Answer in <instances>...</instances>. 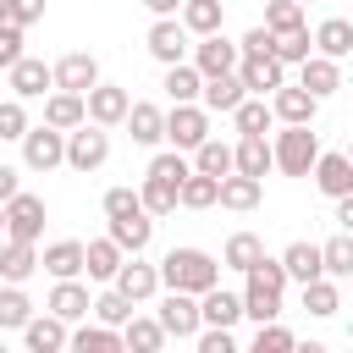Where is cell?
I'll return each mask as SVG.
<instances>
[{
    "mask_svg": "<svg viewBox=\"0 0 353 353\" xmlns=\"http://www.w3.org/2000/svg\"><path fill=\"white\" fill-rule=\"evenodd\" d=\"M221 265L226 259H215V254H204V248H171L165 259H160V276H165V287H182V292H210V287H221Z\"/></svg>",
    "mask_w": 353,
    "mask_h": 353,
    "instance_id": "cell-1",
    "label": "cell"
},
{
    "mask_svg": "<svg viewBox=\"0 0 353 353\" xmlns=\"http://www.w3.org/2000/svg\"><path fill=\"white\" fill-rule=\"evenodd\" d=\"M320 132L314 121H281L276 132V171L281 176H314V160H320Z\"/></svg>",
    "mask_w": 353,
    "mask_h": 353,
    "instance_id": "cell-2",
    "label": "cell"
},
{
    "mask_svg": "<svg viewBox=\"0 0 353 353\" xmlns=\"http://www.w3.org/2000/svg\"><path fill=\"white\" fill-rule=\"evenodd\" d=\"M149 55L160 61V66H182V61H193V28L182 22V17H154V28H149Z\"/></svg>",
    "mask_w": 353,
    "mask_h": 353,
    "instance_id": "cell-3",
    "label": "cell"
},
{
    "mask_svg": "<svg viewBox=\"0 0 353 353\" xmlns=\"http://www.w3.org/2000/svg\"><path fill=\"white\" fill-rule=\"evenodd\" d=\"M110 160V127H99V121H83V127H72L66 132V165L72 171H99Z\"/></svg>",
    "mask_w": 353,
    "mask_h": 353,
    "instance_id": "cell-4",
    "label": "cell"
},
{
    "mask_svg": "<svg viewBox=\"0 0 353 353\" xmlns=\"http://www.w3.org/2000/svg\"><path fill=\"white\" fill-rule=\"evenodd\" d=\"M160 320H165V331H171L176 342H199V331H204V303H199V292L165 287V298H160Z\"/></svg>",
    "mask_w": 353,
    "mask_h": 353,
    "instance_id": "cell-5",
    "label": "cell"
},
{
    "mask_svg": "<svg viewBox=\"0 0 353 353\" xmlns=\"http://www.w3.org/2000/svg\"><path fill=\"white\" fill-rule=\"evenodd\" d=\"M210 116H215V110H204V99L171 105V110H165V143H176V149L193 154V149L210 138Z\"/></svg>",
    "mask_w": 353,
    "mask_h": 353,
    "instance_id": "cell-6",
    "label": "cell"
},
{
    "mask_svg": "<svg viewBox=\"0 0 353 353\" xmlns=\"http://www.w3.org/2000/svg\"><path fill=\"white\" fill-rule=\"evenodd\" d=\"M22 165H28V171H55V165H66V132L50 127V121L28 127V138H22Z\"/></svg>",
    "mask_w": 353,
    "mask_h": 353,
    "instance_id": "cell-7",
    "label": "cell"
},
{
    "mask_svg": "<svg viewBox=\"0 0 353 353\" xmlns=\"http://www.w3.org/2000/svg\"><path fill=\"white\" fill-rule=\"evenodd\" d=\"M6 237H22V243H39L44 237V199L39 193H17L6 199Z\"/></svg>",
    "mask_w": 353,
    "mask_h": 353,
    "instance_id": "cell-8",
    "label": "cell"
},
{
    "mask_svg": "<svg viewBox=\"0 0 353 353\" xmlns=\"http://www.w3.org/2000/svg\"><path fill=\"white\" fill-rule=\"evenodd\" d=\"M22 347H28V353H61V347H72V320H61L55 309L33 314V320L22 325Z\"/></svg>",
    "mask_w": 353,
    "mask_h": 353,
    "instance_id": "cell-9",
    "label": "cell"
},
{
    "mask_svg": "<svg viewBox=\"0 0 353 353\" xmlns=\"http://www.w3.org/2000/svg\"><path fill=\"white\" fill-rule=\"evenodd\" d=\"M193 66H199L204 77H221V72H237V66H243V44H232L226 33H204V39L193 44Z\"/></svg>",
    "mask_w": 353,
    "mask_h": 353,
    "instance_id": "cell-10",
    "label": "cell"
},
{
    "mask_svg": "<svg viewBox=\"0 0 353 353\" xmlns=\"http://www.w3.org/2000/svg\"><path fill=\"white\" fill-rule=\"evenodd\" d=\"M314 188L336 204V199H347L353 193V154L347 149H325L320 160H314Z\"/></svg>",
    "mask_w": 353,
    "mask_h": 353,
    "instance_id": "cell-11",
    "label": "cell"
},
{
    "mask_svg": "<svg viewBox=\"0 0 353 353\" xmlns=\"http://www.w3.org/2000/svg\"><path fill=\"white\" fill-rule=\"evenodd\" d=\"M6 88H11L17 99H44V94L55 88V66H44V61L22 55L17 66H6Z\"/></svg>",
    "mask_w": 353,
    "mask_h": 353,
    "instance_id": "cell-12",
    "label": "cell"
},
{
    "mask_svg": "<svg viewBox=\"0 0 353 353\" xmlns=\"http://www.w3.org/2000/svg\"><path fill=\"white\" fill-rule=\"evenodd\" d=\"M110 287H121L132 303H149V298L165 287V276H160V265H149L143 254H127V265H121V276H116Z\"/></svg>",
    "mask_w": 353,
    "mask_h": 353,
    "instance_id": "cell-13",
    "label": "cell"
},
{
    "mask_svg": "<svg viewBox=\"0 0 353 353\" xmlns=\"http://www.w3.org/2000/svg\"><path fill=\"white\" fill-rule=\"evenodd\" d=\"M127 110H132V94H127L121 83H94V88H88V121H99V127H121Z\"/></svg>",
    "mask_w": 353,
    "mask_h": 353,
    "instance_id": "cell-14",
    "label": "cell"
},
{
    "mask_svg": "<svg viewBox=\"0 0 353 353\" xmlns=\"http://www.w3.org/2000/svg\"><path fill=\"white\" fill-rule=\"evenodd\" d=\"M44 121H50V127H61V132L83 127V121H88V94H72V88H50V94H44Z\"/></svg>",
    "mask_w": 353,
    "mask_h": 353,
    "instance_id": "cell-15",
    "label": "cell"
},
{
    "mask_svg": "<svg viewBox=\"0 0 353 353\" xmlns=\"http://www.w3.org/2000/svg\"><path fill=\"white\" fill-rule=\"evenodd\" d=\"M44 270H50L55 281H66V276H88V243H77V237L44 243Z\"/></svg>",
    "mask_w": 353,
    "mask_h": 353,
    "instance_id": "cell-16",
    "label": "cell"
},
{
    "mask_svg": "<svg viewBox=\"0 0 353 353\" xmlns=\"http://www.w3.org/2000/svg\"><path fill=\"white\" fill-rule=\"evenodd\" d=\"M44 309H55L61 320H72V325H77V320H88V314H94V298H88V287H83L77 276H66V281H55V287H50Z\"/></svg>",
    "mask_w": 353,
    "mask_h": 353,
    "instance_id": "cell-17",
    "label": "cell"
},
{
    "mask_svg": "<svg viewBox=\"0 0 353 353\" xmlns=\"http://www.w3.org/2000/svg\"><path fill=\"white\" fill-rule=\"evenodd\" d=\"M94 83H99V61H94L88 50H72V55H61V61H55V88L88 94Z\"/></svg>",
    "mask_w": 353,
    "mask_h": 353,
    "instance_id": "cell-18",
    "label": "cell"
},
{
    "mask_svg": "<svg viewBox=\"0 0 353 353\" xmlns=\"http://www.w3.org/2000/svg\"><path fill=\"white\" fill-rule=\"evenodd\" d=\"M243 83H248V94H276L281 83H287V61L281 55H243Z\"/></svg>",
    "mask_w": 353,
    "mask_h": 353,
    "instance_id": "cell-19",
    "label": "cell"
},
{
    "mask_svg": "<svg viewBox=\"0 0 353 353\" xmlns=\"http://www.w3.org/2000/svg\"><path fill=\"white\" fill-rule=\"evenodd\" d=\"M298 83H303L309 94L331 99V94L342 88V61H336V55H320V50H314V55H309V61L298 66Z\"/></svg>",
    "mask_w": 353,
    "mask_h": 353,
    "instance_id": "cell-20",
    "label": "cell"
},
{
    "mask_svg": "<svg viewBox=\"0 0 353 353\" xmlns=\"http://www.w3.org/2000/svg\"><path fill=\"white\" fill-rule=\"evenodd\" d=\"M270 105H276V121H314L320 116V94H309L303 83H281L270 94Z\"/></svg>",
    "mask_w": 353,
    "mask_h": 353,
    "instance_id": "cell-21",
    "label": "cell"
},
{
    "mask_svg": "<svg viewBox=\"0 0 353 353\" xmlns=\"http://www.w3.org/2000/svg\"><path fill=\"white\" fill-rule=\"evenodd\" d=\"M243 99H248V83H243V72H221V77H204V110H221V116H232Z\"/></svg>",
    "mask_w": 353,
    "mask_h": 353,
    "instance_id": "cell-22",
    "label": "cell"
},
{
    "mask_svg": "<svg viewBox=\"0 0 353 353\" xmlns=\"http://www.w3.org/2000/svg\"><path fill=\"white\" fill-rule=\"evenodd\" d=\"M127 132H132V143H143V149L165 143V110L149 105V99H132V110H127Z\"/></svg>",
    "mask_w": 353,
    "mask_h": 353,
    "instance_id": "cell-23",
    "label": "cell"
},
{
    "mask_svg": "<svg viewBox=\"0 0 353 353\" xmlns=\"http://www.w3.org/2000/svg\"><path fill=\"white\" fill-rule=\"evenodd\" d=\"M243 309H248L254 325L276 320V314H281V287H270V281H259V276L248 270V276H243Z\"/></svg>",
    "mask_w": 353,
    "mask_h": 353,
    "instance_id": "cell-24",
    "label": "cell"
},
{
    "mask_svg": "<svg viewBox=\"0 0 353 353\" xmlns=\"http://www.w3.org/2000/svg\"><path fill=\"white\" fill-rule=\"evenodd\" d=\"M121 265H127V248H121L110 232L88 243V281H116V276H121Z\"/></svg>",
    "mask_w": 353,
    "mask_h": 353,
    "instance_id": "cell-25",
    "label": "cell"
},
{
    "mask_svg": "<svg viewBox=\"0 0 353 353\" xmlns=\"http://www.w3.org/2000/svg\"><path fill=\"white\" fill-rule=\"evenodd\" d=\"M121 347H127V331L121 325L94 320V325H77L72 331V353H121Z\"/></svg>",
    "mask_w": 353,
    "mask_h": 353,
    "instance_id": "cell-26",
    "label": "cell"
},
{
    "mask_svg": "<svg viewBox=\"0 0 353 353\" xmlns=\"http://www.w3.org/2000/svg\"><path fill=\"white\" fill-rule=\"evenodd\" d=\"M259 199H265V176H248V171L221 176V210H254Z\"/></svg>",
    "mask_w": 353,
    "mask_h": 353,
    "instance_id": "cell-27",
    "label": "cell"
},
{
    "mask_svg": "<svg viewBox=\"0 0 353 353\" xmlns=\"http://www.w3.org/2000/svg\"><path fill=\"white\" fill-rule=\"evenodd\" d=\"M39 265H44V254H39L33 243H22V237H6V248H0V276H6V281H28Z\"/></svg>",
    "mask_w": 353,
    "mask_h": 353,
    "instance_id": "cell-28",
    "label": "cell"
},
{
    "mask_svg": "<svg viewBox=\"0 0 353 353\" xmlns=\"http://www.w3.org/2000/svg\"><path fill=\"white\" fill-rule=\"evenodd\" d=\"M281 259H287V270H292L298 287L314 281V276H325V248H320V243H303V237H298V243L281 248Z\"/></svg>",
    "mask_w": 353,
    "mask_h": 353,
    "instance_id": "cell-29",
    "label": "cell"
},
{
    "mask_svg": "<svg viewBox=\"0 0 353 353\" xmlns=\"http://www.w3.org/2000/svg\"><path fill=\"white\" fill-rule=\"evenodd\" d=\"M121 331H127V347H132V353H160V347L171 342V331H165L160 314H132Z\"/></svg>",
    "mask_w": 353,
    "mask_h": 353,
    "instance_id": "cell-30",
    "label": "cell"
},
{
    "mask_svg": "<svg viewBox=\"0 0 353 353\" xmlns=\"http://www.w3.org/2000/svg\"><path fill=\"white\" fill-rule=\"evenodd\" d=\"M165 99L171 105H188V99H204V72L193 66V61H182V66H165Z\"/></svg>",
    "mask_w": 353,
    "mask_h": 353,
    "instance_id": "cell-31",
    "label": "cell"
},
{
    "mask_svg": "<svg viewBox=\"0 0 353 353\" xmlns=\"http://www.w3.org/2000/svg\"><path fill=\"white\" fill-rule=\"evenodd\" d=\"M199 303H204V325H237V320H248V309H243V292L210 287Z\"/></svg>",
    "mask_w": 353,
    "mask_h": 353,
    "instance_id": "cell-32",
    "label": "cell"
},
{
    "mask_svg": "<svg viewBox=\"0 0 353 353\" xmlns=\"http://www.w3.org/2000/svg\"><path fill=\"white\" fill-rule=\"evenodd\" d=\"M193 165L210 171V176H232V171H237V143H221V138L210 132V138L193 149Z\"/></svg>",
    "mask_w": 353,
    "mask_h": 353,
    "instance_id": "cell-33",
    "label": "cell"
},
{
    "mask_svg": "<svg viewBox=\"0 0 353 353\" xmlns=\"http://www.w3.org/2000/svg\"><path fill=\"white\" fill-rule=\"evenodd\" d=\"M110 237H116L127 254H143V248H149V237H154V215H149V210L121 215V221H110Z\"/></svg>",
    "mask_w": 353,
    "mask_h": 353,
    "instance_id": "cell-34",
    "label": "cell"
},
{
    "mask_svg": "<svg viewBox=\"0 0 353 353\" xmlns=\"http://www.w3.org/2000/svg\"><path fill=\"white\" fill-rule=\"evenodd\" d=\"M303 309H309L314 320H331V314L342 309V287H336V276H314V281H303Z\"/></svg>",
    "mask_w": 353,
    "mask_h": 353,
    "instance_id": "cell-35",
    "label": "cell"
},
{
    "mask_svg": "<svg viewBox=\"0 0 353 353\" xmlns=\"http://www.w3.org/2000/svg\"><path fill=\"white\" fill-rule=\"evenodd\" d=\"M314 50L347 61V55H353V22H347V17H325V22L314 28Z\"/></svg>",
    "mask_w": 353,
    "mask_h": 353,
    "instance_id": "cell-36",
    "label": "cell"
},
{
    "mask_svg": "<svg viewBox=\"0 0 353 353\" xmlns=\"http://www.w3.org/2000/svg\"><path fill=\"white\" fill-rule=\"evenodd\" d=\"M270 121H276V105H270L265 94H248V99L232 110V127H237V138H243V132H270Z\"/></svg>",
    "mask_w": 353,
    "mask_h": 353,
    "instance_id": "cell-37",
    "label": "cell"
},
{
    "mask_svg": "<svg viewBox=\"0 0 353 353\" xmlns=\"http://www.w3.org/2000/svg\"><path fill=\"white\" fill-rule=\"evenodd\" d=\"M193 171H199V165H193V154L171 143V149H160V154L149 160V171H143V176H160V182H176V188H182V182H188Z\"/></svg>",
    "mask_w": 353,
    "mask_h": 353,
    "instance_id": "cell-38",
    "label": "cell"
},
{
    "mask_svg": "<svg viewBox=\"0 0 353 353\" xmlns=\"http://www.w3.org/2000/svg\"><path fill=\"white\" fill-rule=\"evenodd\" d=\"M221 259H226V270H243V276H248V270L265 259V243H259L254 232H232L226 248H221Z\"/></svg>",
    "mask_w": 353,
    "mask_h": 353,
    "instance_id": "cell-39",
    "label": "cell"
},
{
    "mask_svg": "<svg viewBox=\"0 0 353 353\" xmlns=\"http://www.w3.org/2000/svg\"><path fill=\"white\" fill-rule=\"evenodd\" d=\"M28 320H33V303H28L22 281H6L0 287V331H22Z\"/></svg>",
    "mask_w": 353,
    "mask_h": 353,
    "instance_id": "cell-40",
    "label": "cell"
},
{
    "mask_svg": "<svg viewBox=\"0 0 353 353\" xmlns=\"http://www.w3.org/2000/svg\"><path fill=\"white\" fill-rule=\"evenodd\" d=\"M182 22L193 28V39H204V33H221V22H226V6H221V0H188V6H182Z\"/></svg>",
    "mask_w": 353,
    "mask_h": 353,
    "instance_id": "cell-41",
    "label": "cell"
},
{
    "mask_svg": "<svg viewBox=\"0 0 353 353\" xmlns=\"http://www.w3.org/2000/svg\"><path fill=\"white\" fill-rule=\"evenodd\" d=\"M210 204H221V176L193 171V176L182 182V210H210Z\"/></svg>",
    "mask_w": 353,
    "mask_h": 353,
    "instance_id": "cell-42",
    "label": "cell"
},
{
    "mask_svg": "<svg viewBox=\"0 0 353 353\" xmlns=\"http://www.w3.org/2000/svg\"><path fill=\"white\" fill-rule=\"evenodd\" d=\"M138 193H143V210H149L154 221H160V215H171V210L182 204V188H176V182H160V176H143V188H138Z\"/></svg>",
    "mask_w": 353,
    "mask_h": 353,
    "instance_id": "cell-43",
    "label": "cell"
},
{
    "mask_svg": "<svg viewBox=\"0 0 353 353\" xmlns=\"http://www.w3.org/2000/svg\"><path fill=\"white\" fill-rule=\"evenodd\" d=\"M276 55H281L287 66H303V61L314 55V33H309V28H287V33H276Z\"/></svg>",
    "mask_w": 353,
    "mask_h": 353,
    "instance_id": "cell-44",
    "label": "cell"
},
{
    "mask_svg": "<svg viewBox=\"0 0 353 353\" xmlns=\"http://www.w3.org/2000/svg\"><path fill=\"white\" fill-rule=\"evenodd\" d=\"M320 248H325V276L347 281V276H353V232H336V237L320 243Z\"/></svg>",
    "mask_w": 353,
    "mask_h": 353,
    "instance_id": "cell-45",
    "label": "cell"
},
{
    "mask_svg": "<svg viewBox=\"0 0 353 353\" xmlns=\"http://www.w3.org/2000/svg\"><path fill=\"white\" fill-rule=\"evenodd\" d=\"M94 320H105V325H127V320H132V298H127L121 287L99 292V298H94Z\"/></svg>",
    "mask_w": 353,
    "mask_h": 353,
    "instance_id": "cell-46",
    "label": "cell"
},
{
    "mask_svg": "<svg viewBox=\"0 0 353 353\" xmlns=\"http://www.w3.org/2000/svg\"><path fill=\"white\" fill-rule=\"evenodd\" d=\"M292 347H298V336L287 325H276V320L254 325V353H292Z\"/></svg>",
    "mask_w": 353,
    "mask_h": 353,
    "instance_id": "cell-47",
    "label": "cell"
},
{
    "mask_svg": "<svg viewBox=\"0 0 353 353\" xmlns=\"http://www.w3.org/2000/svg\"><path fill=\"white\" fill-rule=\"evenodd\" d=\"M265 28H270V33L303 28V0H265Z\"/></svg>",
    "mask_w": 353,
    "mask_h": 353,
    "instance_id": "cell-48",
    "label": "cell"
},
{
    "mask_svg": "<svg viewBox=\"0 0 353 353\" xmlns=\"http://www.w3.org/2000/svg\"><path fill=\"white\" fill-rule=\"evenodd\" d=\"M0 138H6V143H22V138H28V110H22L17 94L0 105Z\"/></svg>",
    "mask_w": 353,
    "mask_h": 353,
    "instance_id": "cell-49",
    "label": "cell"
},
{
    "mask_svg": "<svg viewBox=\"0 0 353 353\" xmlns=\"http://www.w3.org/2000/svg\"><path fill=\"white\" fill-rule=\"evenodd\" d=\"M143 210V193L138 188H110L105 193V221H121V215H138Z\"/></svg>",
    "mask_w": 353,
    "mask_h": 353,
    "instance_id": "cell-50",
    "label": "cell"
},
{
    "mask_svg": "<svg viewBox=\"0 0 353 353\" xmlns=\"http://www.w3.org/2000/svg\"><path fill=\"white\" fill-rule=\"evenodd\" d=\"M22 22H11V17H0V66H17L22 61Z\"/></svg>",
    "mask_w": 353,
    "mask_h": 353,
    "instance_id": "cell-51",
    "label": "cell"
},
{
    "mask_svg": "<svg viewBox=\"0 0 353 353\" xmlns=\"http://www.w3.org/2000/svg\"><path fill=\"white\" fill-rule=\"evenodd\" d=\"M199 353H237L232 325H204V331H199Z\"/></svg>",
    "mask_w": 353,
    "mask_h": 353,
    "instance_id": "cell-52",
    "label": "cell"
},
{
    "mask_svg": "<svg viewBox=\"0 0 353 353\" xmlns=\"http://www.w3.org/2000/svg\"><path fill=\"white\" fill-rule=\"evenodd\" d=\"M0 17H11V22H22V28H33V22H44V0H0Z\"/></svg>",
    "mask_w": 353,
    "mask_h": 353,
    "instance_id": "cell-53",
    "label": "cell"
},
{
    "mask_svg": "<svg viewBox=\"0 0 353 353\" xmlns=\"http://www.w3.org/2000/svg\"><path fill=\"white\" fill-rule=\"evenodd\" d=\"M237 44H243V55H276V33H270L265 22H259V28H248Z\"/></svg>",
    "mask_w": 353,
    "mask_h": 353,
    "instance_id": "cell-54",
    "label": "cell"
},
{
    "mask_svg": "<svg viewBox=\"0 0 353 353\" xmlns=\"http://www.w3.org/2000/svg\"><path fill=\"white\" fill-rule=\"evenodd\" d=\"M22 193V182H17V165H0V204L6 199H17Z\"/></svg>",
    "mask_w": 353,
    "mask_h": 353,
    "instance_id": "cell-55",
    "label": "cell"
},
{
    "mask_svg": "<svg viewBox=\"0 0 353 353\" xmlns=\"http://www.w3.org/2000/svg\"><path fill=\"white\" fill-rule=\"evenodd\" d=\"M143 6H149L154 17H182V6H188V0H143Z\"/></svg>",
    "mask_w": 353,
    "mask_h": 353,
    "instance_id": "cell-56",
    "label": "cell"
},
{
    "mask_svg": "<svg viewBox=\"0 0 353 353\" xmlns=\"http://www.w3.org/2000/svg\"><path fill=\"white\" fill-rule=\"evenodd\" d=\"M336 226H342V232H353V193H347V199H336Z\"/></svg>",
    "mask_w": 353,
    "mask_h": 353,
    "instance_id": "cell-57",
    "label": "cell"
},
{
    "mask_svg": "<svg viewBox=\"0 0 353 353\" xmlns=\"http://www.w3.org/2000/svg\"><path fill=\"white\" fill-rule=\"evenodd\" d=\"M347 154H353V138H347Z\"/></svg>",
    "mask_w": 353,
    "mask_h": 353,
    "instance_id": "cell-58",
    "label": "cell"
},
{
    "mask_svg": "<svg viewBox=\"0 0 353 353\" xmlns=\"http://www.w3.org/2000/svg\"><path fill=\"white\" fill-rule=\"evenodd\" d=\"M303 6H314V0H303Z\"/></svg>",
    "mask_w": 353,
    "mask_h": 353,
    "instance_id": "cell-59",
    "label": "cell"
},
{
    "mask_svg": "<svg viewBox=\"0 0 353 353\" xmlns=\"http://www.w3.org/2000/svg\"><path fill=\"white\" fill-rule=\"evenodd\" d=\"M347 287H353V276H347Z\"/></svg>",
    "mask_w": 353,
    "mask_h": 353,
    "instance_id": "cell-60",
    "label": "cell"
}]
</instances>
